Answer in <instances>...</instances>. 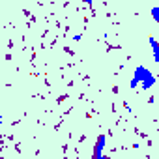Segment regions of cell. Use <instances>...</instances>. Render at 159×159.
Returning a JSON list of instances; mask_svg holds the SVG:
<instances>
[{
	"mask_svg": "<svg viewBox=\"0 0 159 159\" xmlns=\"http://www.w3.org/2000/svg\"><path fill=\"white\" fill-rule=\"evenodd\" d=\"M83 2H84V4H86L88 8H92V0H83Z\"/></svg>",
	"mask_w": 159,
	"mask_h": 159,
	"instance_id": "cell-5",
	"label": "cell"
},
{
	"mask_svg": "<svg viewBox=\"0 0 159 159\" xmlns=\"http://www.w3.org/2000/svg\"><path fill=\"white\" fill-rule=\"evenodd\" d=\"M105 140H107V135H99V137H98V140H96V148H94V157H96V159H101V157H103Z\"/></svg>",
	"mask_w": 159,
	"mask_h": 159,
	"instance_id": "cell-2",
	"label": "cell"
},
{
	"mask_svg": "<svg viewBox=\"0 0 159 159\" xmlns=\"http://www.w3.org/2000/svg\"><path fill=\"white\" fill-rule=\"evenodd\" d=\"M150 45H152V52H153V62H159V47H157V39L150 38Z\"/></svg>",
	"mask_w": 159,
	"mask_h": 159,
	"instance_id": "cell-3",
	"label": "cell"
},
{
	"mask_svg": "<svg viewBox=\"0 0 159 159\" xmlns=\"http://www.w3.org/2000/svg\"><path fill=\"white\" fill-rule=\"evenodd\" d=\"M2 122H4V118H2V114H0V125H2Z\"/></svg>",
	"mask_w": 159,
	"mask_h": 159,
	"instance_id": "cell-6",
	"label": "cell"
},
{
	"mask_svg": "<svg viewBox=\"0 0 159 159\" xmlns=\"http://www.w3.org/2000/svg\"><path fill=\"white\" fill-rule=\"evenodd\" d=\"M152 17H153V21H155V23L159 21V13H157V8H152Z\"/></svg>",
	"mask_w": 159,
	"mask_h": 159,
	"instance_id": "cell-4",
	"label": "cell"
},
{
	"mask_svg": "<svg viewBox=\"0 0 159 159\" xmlns=\"http://www.w3.org/2000/svg\"><path fill=\"white\" fill-rule=\"evenodd\" d=\"M139 84H142V88H144V90L152 88V86L155 84V75H153L150 69H146V67L139 66V67L135 69V75H133V79H131L129 86H131V88H137Z\"/></svg>",
	"mask_w": 159,
	"mask_h": 159,
	"instance_id": "cell-1",
	"label": "cell"
}]
</instances>
